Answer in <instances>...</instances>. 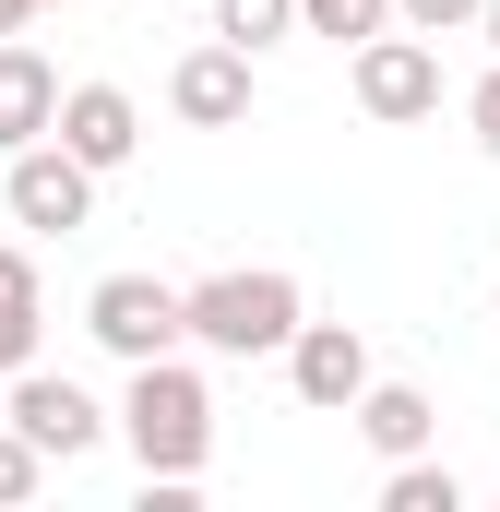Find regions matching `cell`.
I'll use <instances>...</instances> for the list:
<instances>
[{
	"label": "cell",
	"instance_id": "6da1fadb",
	"mask_svg": "<svg viewBox=\"0 0 500 512\" xmlns=\"http://www.w3.org/2000/svg\"><path fill=\"white\" fill-rule=\"evenodd\" d=\"M120 441L143 477H203L215 465V393H203V370L191 358H143L120 393Z\"/></svg>",
	"mask_w": 500,
	"mask_h": 512
},
{
	"label": "cell",
	"instance_id": "7a4b0ae2",
	"mask_svg": "<svg viewBox=\"0 0 500 512\" xmlns=\"http://www.w3.org/2000/svg\"><path fill=\"white\" fill-rule=\"evenodd\" d=\"M298 322H310V298L286 262H227L191 286V346H215V358H286Z\"/></svg>",
	"mask_w": 500,
	"mask_h": 512
},
{
	"label": "cell",
	"instance_id": "3957f363",
	"mask_svg": "<svg viewBox=\"0 0 500 512\" xmlns=\"http://www.w3.org/2000/svg\"><path fill=\"white\" fill-rule=\"evenodd\" d=\"M84 334H96L120 370H143V358H179V346H191V286H167V274H96Z\"/></svg>",
	"mask_w": 500,
	"mask_h": 512
},
{
	"label": "cell",
	"instance_id": "277c9868",
	"mask_svg": "<svg viewBox=\"0 0 500 512\" xmlns=\"http://www.w3.org/2000/svg\"><path fill=\"white\" fill-rule=\"evenodd\" d=\"M0 203H12V227H36V239H72L84 215H96V167L48 131V143H24V155H0Z\"/></svg>",
	"mask_w": 500,
	"mask_h": 512
},
{
	"label": "cell",
	"instance_id": "5b68a950",
	"mask_svg": "<svg viewBox=\"0 0 500 512\" xmlns=\"http://www.w3.org/2000/svg\"><path fill=\"white\" fill-rule=\"evenodd\" d=\"M0 417H12V429L48 453V465H84V453L120 429L96 393H84V382H60V370H12V405H0Z\"/></svg>",
	"mask_w": 500,
	"mask_h": 512
},
{
	"label": "cell",
	"instance_id": "8992f818",
	"mask_svg": "<svg viewBox=\"0 0 500 512\" xmlns=\"http://www.w3.org/2000/svg\"><path fill=\"white\" fill-rule=\"evenodd\" d=\"M358 108H370V120H441V48H429V36H417V24H405V36H393V24H381L370 48H358Z\"/></svg>",
	"mask_w": 500,
	"mask_h": 512
},
{
	"label": "cell",
	"instance_id": "52a82bcc",
	"mask_svg": "<svg viewBox=\"0 0 500 512\" xmlns=\"http://www.w3.org/2000/svg\"><path fill=\"white\" fill-rule=\"evenodd\" d=\"M286 382H298V405H310V417H358V393L381 382V370H370V334H358V322H298Z\"/></svg>",
	"mask_w": 500,
	"mask_h": 512
},
{
	"label": "cell",
	"instance_id": "ba28073f",
	"mask_svg": "<svg viewBox=\"0 0 500 512\" xmlns=\"http://www.w3.org/2000/svg\"><path fill=\"white\" fill-rule=\"evenodd\" d=\"M167 108H179L191 131H239V120H250V48H239V36L191 48V60L167 72Z\"/></svg>",
	"mask_w": 500,
	"mask_h": 512
},
{
	"label": "cell",
	"instance_id": "9c48e42d",
	"mask_svg": "<svg viewBox=\"0 0 500 512\" xmlns=\"http://www.w3.org/2000/svg\"><path fill=\"white\" fill-rule=\"evenodd\" d=\"M60 143L108 179V167H131V155H143V108H131L120 84H72V96H60Z\"/></svg>",
	"mask_w": 500,
	"mask_h": 512
},
{
	"label": "cell",
	"instance_id": "30bf717a",
	"mask_svg": "<svg viewBox=\"0 0 500 512\" xmlns=\"http://www.w3.org/2000/svg\"><path fill=\"white\" fill-rule=\"evenodd\" d=\"M60 96H72V84H60V72L24 48V36H0V155L48 143V131H60Z\"/></svg>",
	"mask_w": 500,
	"mask_h": 512
},
{
	"label": "cell",
	"instance_id": "8fae6325",
	"mask_svg": "<svg viewBox=\"0 0 500 512\" xmlns=\"http://www.w3.org/2000/svg\"><path fill=\"white\" fill-rule=\"evenodd\" d=\"M358 441H370L381 465H405V453L441 441V405H429L417 382H370V393H358Z\"/></svg>",
	"mask_w": 500,
	"mask_h": 512
},
{
	"label": "cell",
	"instance_id": "7c38bea8",
	"mask_svg": "<svg viewBox=\"0 0 500 512\" xmlns=\"http://www.w3.org/2000/svg\"><path fill=\"white\" fill-rule=\"evenodd\" d=\"M36 334H48V310H36V262L0 251V382L36 370Z\"/></svg>",
	"mask_w": 500,
	"mask_h": 512
},
{
	"label": "cell",
	"instance_id": "4fadbf2b",
	"mask_svg": "<svg viewBox=\"0 0 500 512\" xmlns=\"http://www.w3.org/2000/svg\"><path fill=\"white\" fill-rule=\"evenodd\" d=\"M381 512H465V477L429 465V453H405V465H381Z\"/></svg>",
	"mask_w": 500,
	"mask_h": 512
},
{
	"label": "cell",
	"instance_id": "5bb4252c",
	"mask_svg": "<svg viewBox=\"0 0 500 512\" xmlns=\"http://www.w3.org/2000/svg\"><path fill=\"white\" fill-rule=\"evenodd\" d=\"M393 24V0H298V36H334V48H370Z\"/></svg>",
	"mask_w": 500,
	"mask_h": 512
},
{
	"label": "cell",
	"instance_id": "9a60e30c",
	"mask_svg": "<svg viewBox=\"0 0 500 512\" xmlns=\"http://www.w3.org/2000/svg\"><path fill=\"white\" fill-rule=\"evenodd\" d=\"M215 36H239V48H274V36H298V0H215Z\"/></svg>",
	"mask_w": 500,
	"mask_h": 512
},
{
	"label": "cell",
	"instance_id": "2e32d148",
	"mask_svg": "<svg viewBox=\"0 0 500 512\" xmlns=\"http://www.w3.org/2000/svg\"><path fill=\"white\" fill-rule=\"evenodd\" d=\"M36 489H48V453H36V441H24V429L0 417V512H24Z\"/></svg>",
	"mask_w": 500,
	"mask_h": 512
},
{
	"label": "cell",
	"instance_id": "e0dca14e",
	"mask_svg": "<svg viewBox=\"0 0 500 512\" xmlns=\"http://www.w3.org/2000/svg\"><path fill=\"white\" fill-rule=\"evenodd\" d=\"M477 12L489 0H393V24H417V36H477Z\"/></svg>",
	"mask_w": 500,
	"mask_h": 512
},
{
	"label": "cell",
	"instance_id": "ac0fdd59",
	"mask_svg": "<svg viewBox=\"0 0 500 512\" xmlns=\"http://www.w3.org/2000/svg\"><path fill=\"white\" fill-rule=\"evenodd\" d=\"M465 120H477V155H500V72L477 84V96H465Z\"/></svg>",
	"mask_w": 500,
	"mask_h": 512
},
{
	"label": "cell",
	"instance_id": "d6986e66",
	"mask_svg": "<svg viewBox=\"0 0 500 512\" xmlns=\"http://www.w3.org/2000/svg\"><path fill=\"white\" fill-rule=\"evenodd\" d=\"M24 24H36V0H0V36H24Z\"/></svg>",
	"mask_w": 500,
	"mask_h": 512
},
{
	"label": "cell",
	"instance_id": "ffe728a7",
	"mask_svg": "<svg viewBox=\"0 0 500 512\" xmlns=\"http://www.w3.org/2000/svg\"><path fill=\"white\" fill-rule=\"evenodd\" d=\"M477 36H489V60H500V0H489V12H477Z\"/></svg>",
	"mask_w": 500,
	"mask_h": 512
},
{
	"label": "cell",
	"instance_id": "44dd1931",
	"mask_svg": "<svg viewBox=\"0 0 500 512\" xmlns=\"http://www.w3.org/2000/svg\"><path fill=\"white\" fill-rule=\"evenodd\" d=\"M36 12H48V0H36Z\"/></svg>",
	"mask_w": 500,
	"mask_h": 512
},
{
	"label": "cell",
	"instance_id": "7402d4cb",
	"mask_svg": "<svg viewBox=\"0 0 500 512\" xmlns=\"http://www.w3.org/2000/svg\"><path fill=\"white\" fill-rule=\"evenodd\" d=\"M489 310H500V298H489Z\"/></svg>",
	"mask_w": 500,
	"mask_h": 512
}]
</instances>
